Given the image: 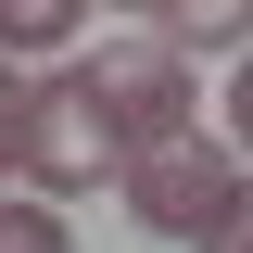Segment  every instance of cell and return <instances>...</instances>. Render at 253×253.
<instances>
[{
    "label": "cell",
    "instance_id": "4",
    "mask_svg": "<svg viewBox=\"0 0 253 253\" xmlns=\"http://www.w3.org/2000/svg\"><path fill=\"white\" fill-rule=\"evenodd\" d=\"M89 0H0V51H63Z\"/></svg>",
    "mask_w": 253,
    "mask_h": 253
},
{
    "label": "cell",
    "instance_id": "6",
    "mask_svg": "<svg viewBox=\"0 0 253 253\" xmlns=\"http://www.w3.org/2000/svg\"><path fill=\"white\" fill-rule=\"evenodd\" d=\"M177 26H190V38H215V51H241V0H177Z\"/></svg>",
    "mask_w": 253,
    "mask_h": 253
},
{
    "label": "cell",
    "instance_id": "1",
    "mask_svg": "<svg viewBox=\"0 0 253 253\" xmlns=\"http://www.w3.org/2000/svg\"><path fill=\"white\" fill-rule=\"evenodd\" d=\"M0 177H26L38 203L114 177V126H101V101H89V63H63V76H0Z\"/></svg>",
    "mask_w": 253,
    "mask_h": 253
},
{
    "label": "cell",
    "instance_id": "5",
    "mask_svg": "<svg viewBox=\"0 0 253 253\" xmlns=\"http://www.w3.org/2000/svg\"><path fill=\"white\" fill-rule=\"evenodd\" d=\"M0 253H76L51 203H0Z\"/></svg>",
    "mask_w": 253,
    "mask_h": 253
},
{
    "label": "cell",
    "instance_id": "2",
    "mask_svg": "<svg viewBox=\"0 0 253 253\" xmlns=\"http://www.w3.org/2000/svg\"><path fill=\"white\" fill-rule=\"evenodd\" d=\"M114 177H126V203H139V228H165V241H190V253L241 241V139L177 126V139H139Z\"/></svg>",
    "mask_w": 253,
    "mask_h": 253
},
{
    "label": "cell",
    "instance_id": "7",
    "mask_svg": "<svg viewBox=\"0 0 253 253\" xmlns=\"http://www.w3.org/2000/svg\"><path fill=\"white\" fill-rule=\"evenodd\" d=\"M114 13H177V0H114Z\"/></svg>",
    "mask_w": 253,
    "mask_h": 253
},
{
    "label": "cell",
    "instance_id": "3",
    "mask_svg": "<svg viewBox=\"0 0 253 253\" xmlns=\"http://www.w3.org/2000/svg\"><path fill=\"white\" fill-rule=\"evenodd\" d=\"M89 101H101V126H114V165L139 152V139H177L190 126V51H101Z\"/></svg>",
    "mask_w": 253,
    "mask_h": 253
}]
</instances>
